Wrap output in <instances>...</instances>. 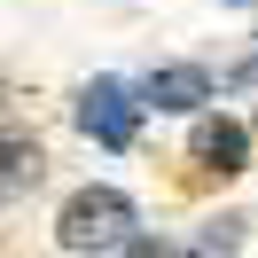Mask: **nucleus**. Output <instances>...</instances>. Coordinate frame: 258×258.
<instances>
[{"instance_id":"f257e3e1","label":"nucleus","mask_w":258,"mask_h":258,"mask_svg":"<svg viewBox=\"0 0 258 258\" xmlns=\"http://www.w3.org/2000/svg\"><path fill=\"white\" fill-rule=\"evenodd\" d=\"M55 242L79 250V258L125 250V242H133V196H117V188H79V196L63 204V219H55Z\"/></svg>"},{"instance_id":"0eeeda50","label":"nucleus","mask_w":258,"mask_h":258,"mask_svg":"<svg viewBox=\"0 0 258 258\" xmlns=\"http://www.w3.org/2000/svg\"><path fill=\"white\" fill-rule=\"evenodd\" d=\"M117 258H172V250H157V242H125Z\"/></svg>"},{"instance_id":"20e7f679","label":"nucleus","mask_w":258,"mask_h":258,"mask_svg":"<svg viewBox=\"0 0 258 258\" xmlns=\"http://www.w3.org/2000/svg\"><path fill=\"white\" fill-rule=\"evenodd\" d=\"M188 149H196V164H204V172H219V180H227V172H242V157H250V133H242L235 117H204Z\"/></svg>"},{"instance_id":"423d86ee","label":"nucleus","mask_w":258,"mask_h":258,"mask_svg":"<svg viewBox=\"0 0 258 258\" xmlns=\"http://www.w3.org/2000/svg\"><path fill=\"white\" fill-rule=\"evenodd\" d=\"M24 188H39V149L8 141V196H24Z\"/></svg>"},{"instance_id":"7ed1b4c3","label":"nucleus","mask_w":258,"mask_h":258,"mask_svg":"<svg viewBox=\"0 0 258 258\" xmlns=\"http://www.w3.org/2000/svg\"><path fill=\"white\" fill-rule=\"evenodd\" d=\"M141 102H149V110H204V102H211V71H196V63H164V71H149Z\"/></svg>"},{"instance_id":"f03ea898","label":"nucleus","mask_w":258,"mask_h":258,"mask_svg":"<svg viewBox=\"0 0 258 258\" xmlns=\"http://www.w3.org/2000/svg\"><path fill=\"white\" fill-rule=\"evenodd\" d=\"M141 110H149V102H133V86H125V79H94V86L79 94V125L94 133L102 149H133Z\"/></svg>"},{"instance_id":"39448f33","label":"nucleus","mask_w":258,"mask_h":258,"mask_svg":"<svg viewBox=\"0 0 258 258\" xmlns=\"http://www.w3.org/2000/svg\"><path fill=\"white\" fill-rule=\"evenodd\" d=\"M242 242V219H204V235H196V258H235Z\"/></svg>"}]
</instances>
